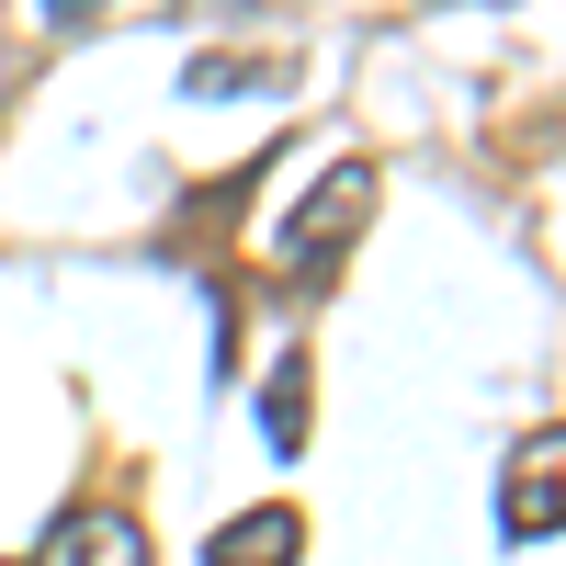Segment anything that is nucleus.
I'll return each mask as SVG.
<instances>
[{"mask_svg":"<svg viewBox=\"0 0 566 566\" xmlns=\"http://www.w3.org/2000/svg\"><path fill=\"white\" fill-rule=\"evenodd\" d=\"M363 216H374V170H363V159H340V170H328L295 216L272 227V261H283V272H328V261L363 239Z\"/></svg>","mask_w":566,"mask_h":566,"instance_id":"1","label":"nucleus"},{"mask_svg":"<svg viewBox=\"0 0 566 566\" xmlns=\"http://www.w3.org/2000/svg\"><path fill=\"white\" fill-rule=\"evenodd\" d=\"M555 464H566V431L544 419V431L510 453V488H499V533L510 544H555Z\"/></svg>","mask_w":566,"mask_h":566,"instance_id":"2","label":"nucleus"},{"mask_svg":"<svg viewBox=\"0 0 566 566\" xmlns=\"http://www.w3.org/2000/svg\"><path fill=\"white\" fill-rule=\"evenodd\" d=\"M45 566H148V533H136V510L91 499V510H69V522H57Z\"/></svg>","mask_w":566,"mask_h":566,"instance_id":"3","label":"nucleus"},{"mask_svg":"<svg viewBox=\"0 0 566 566\" xmlns=\"http://www.w3.org/2000/svg\"><path fill=\"white\" fill-rule=\"evenodd\" d=\"M306 555V522L283 499H261V510H239V522H216V544H205V566H295Z\"/></svg>","mask_w":566,"mask_h":566,"instance_id":"4","label":"nucleus"},{"mask_svg":"<svg viewBox=\"0 0 566 566\" xmlns=\"http://www.w3.org/2000/svg\"><path fill=\"white\" fill-rule=\"evenodd\" d=\"M306 397H317L306 352H283V363L261 374V442H272V453H306Z\"/></svg>","mask_w":566,"mask_h":566,"instance_id":"5","label":"nucleus"},{"mask_svg":"<svg viewBox=\"0 0 566 566\" xmlns=\"http://www.w3.org/2000/svg\"><path fill=\"white\" fill-rule=\"evenodd\" d=\"M283 80H295L283 57H193V80H181V91H193V103H216V91H283Z\"/></svg>","mask_w":566,"mask_h":566,"instance_id":"6","label":"nucleus"},{"mask_svg":"<svg viewBox=\"0 0 566 566\" xmlns=\"http://www.w3.org/2000/svg\"><path fill=\"white\" fill-rule=\"evenodd\" d=\"M45 12H103V0H45Z\"/></svg>","mask_w":566,"mask_h":566,"instance_id":"7","label":"nucleus"}]
</instances>
